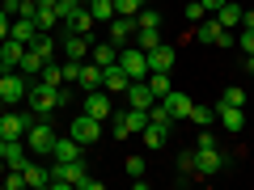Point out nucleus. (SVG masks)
Segmentation results:
<instances>
[{"label":"nucleus","instance_id":"f3484780","mask_svg":"<svg viewBox=\"0 0 254 190\" xmlns=\"http://www.w3.org/2000/svg\"><path fill=\"white\" fill-rule=\"evenodd\" d=\"M123 97H127V106H136V110H153V101H157L153 89H148V81H131Z\"/></svg>","mask_w":254,"mask_h":190},{"label":"nucleus","instance_id":"dca6fc26","mask_svg":"<svg viewBox=\"0 0 254 190\" xmlns=\"http://www.w3.org/2000/svg\"><path fill=\"white\" fill-rule=\"evenodd\" d=\"M21 55H26V43H17V38H4V43H0V72H17Z\"/></svg>","mask_w":254,"mask_h":190},{"label":"nucleus","instance_id":"6e6552de","mask_svg":"<svg viewBox=\"0 0 254 190\" xmlns=\"http://www.w3.org/2000/svg\"><path fill=\"white\" fill-rule=\"evenodd\" d=\"M89 47H93V38L89 34H72V30H64L60 26V51H64V59H89Z\"/></svg>","mask_w":254,"mask_h":190},{"label":"nucleus","instance_id":"603ef678","mask_svg":"<svg viewBox=\"0 0 254 190\" xmlns=\"http://www.w3.org/2000/svg\"><path fill=\"white\" fill-rule=\"evenodd\" d=\"M199 4H203V9H208V13H216L220 4H225V0H199Z\"/></svg>","mask_w":254,"mask_h":190},{"label":"nucleus","instance_id":"4d7b16f0","mask_svg":"<svg viewBox=\"0 0 254 190\" xmlns=\"http://www.w3.org/2000/svg\"><path fill=\"white\" fill-rule=\"evenodd\" d=\"M140 4H148V0H140Z\"/></svg>","mask_w":254,"mask_h":190},{"label":"nucleus","instance_id":"7ed1b4c3","mask_svg":"<svg viewBox=\"0 0 254 190\" xmlns=\"http://www.w3.org/2000/svg\"><path fill=\"white\" fill-rule=\"evenodd\" d=\"M144 127H148V110H136V106L115 110V140H131V136H140Z\"/></svg>","mask_w":254,"mask_h":190},{"label":"nucleus","instance_id":"5fc2aeb1","mask_svg":"<svg viewBox=\"0 0 254 190\" xmlns=\"http://www.w3.org/2000/svg\"><path fill=\"white\" fill-rule=\"evenodd\" d=\"M21 4H26V9H30V17H34V0H21Z\"/></svg>","mask_w":254,"mask_h":190},{"label":"nucleus","instance_id":"aec40b11","mask_svg":"<svg viewBox=\"0 0 254 190\" xmlns=\"http://www.w3.org/2000/svg\"><path fill=\"white\" fill-rule=\"evenodd\" d=\"M38 34H43V30L34 26V17H13V26H9V38H17V43H26V47L34 43Z\"/></svg>","mask_w":254,"mask_h":190},{"label":"nucleus","instance_id":"b1692460","mask_svg":"<svg viewBox=\"0 0 254 190\" xmlns=\"http://www.w3.org/2000/svg\"><path fill=\"white\" fill-rule=\"evenodd\" d=\"M89 59H93V63H102V68H110V63L119 59V47L110 43V38H106V43H93V47H89Z\"/></svg>","mask_w":254,"mask_h":190},{"label":"nucleus","instance_id":"423d86ee","mask_svg":"<svg viewBox=\"0 0 254 190\" xmlns=\"http://www.w3.org/2000/svg\"><path fill=\"white\" fill-rule=\"evenodd\" d=\"M68 136H72L76 144H85V148L98 144V140H102V118H93V114H85V110H81V114L68 123Z\"/></svg>","mask_w":254,"mask_h":190},{"label":"nucleus","instance_id":"6e6d98bb","mask_svg":"<svg viewBox=\"0 0 254 190\" xmlns=\"http://www.w3.org/2000/svg\"><path fill=\"white\" fill-rule=\"evenodd\" d=\"M4 110H9V101H4V97H0V114H4Z\"/></svg>","mask_w":254,"mask_h":190},{"label":"nucleus","instance_id":"f257e3e1","mask_svg":"<svg viewBox=\"0 0 254 190\" xmlns=\"http://www.w3.org/2000/svg\"><path fill=\"white\" fill-rule=\"evenodd\" d=\"M26 106L34 118H51L55 110H64V93L60 85H47V81H30L26 85Z\"/></svg>","mask_w":254,"mask_h":190},{"label":"nucleus","instance_id":"bb28decb","mask_svg":"<svg viewBox=\"0 0 254 190\" xmlns=\"http://www.w3.org/2000/svg\"><path fill=\"white\" fill-rule=\"evenodd\" d=\"M26 186H34V190L51 186V169H43V165H34V161H30V165H26Z\"/></svg>","mask_w":254,"mask_h":190},{"label":"nucleus","instance_id":"6ab92c4d","mask_svg":"<svg viewBox=\"0 0 254 190\" xmlns=\"http://www.w3.org/2000/svg\"><path fill=\"white\" fill-rule=\"evenodd\" d=\"M30 148H26V140H4V165H9V169H26L30 165Z\"/></svg>","mask_w":254,"mask_h":190},{"label":"nucleus","instance_id":"39448f33","mask_svg":"<svg viewBox=\"0 0 254 190\" xmlns=\"http://www.w3.org/2000/svg\"><path fill=\"white\" fill-rule=\"evenodd\" d=\"M119 68H123L131 81H148V59H144V51H140L136 43H123V47H119Z\"/></svg>","mask_w":254,"mask_h":190},{"label":"nucleus","instance_id":"4be33fe9","mask_svg":"<svg viewBox=\"0 0 254 190\" xmlns=\"http://www.w3.org/2000/svg\"><path fill=\"white\" fill-rule=\"evenodd\" d=\"M127 85H131V76H127L123 68H119V59H115V63L106 68V81H102V89H106V93H127Z\"/></svg>","mask_w":254,"mask_h":190},{"label":"nucleus","instance_id":"a878e982","mask_svg":"<svg viewBox=\"0 0 254 190\" xmlns=\"http://www.w3.org/2000/svg\"><path fill=\"white\" fill-rule=\"evenodd\" d=\"M212 17H216V21H220L225 30H237V26H242V9H237V4H229V0L220 4L216 13H212Z\"/></svg>","mask_w":254,"mask_h":190},{"label":"nucleus","instance_id":"13d9d810","mask_svg":"<svg viewBox=\"0 0 254 190\" xmlns=\"http://www.w3.org/2000/svg\"><path fill=\"white\" fill-rule=\"evenodd\" d=\"M187 4H190V0H187Z\"/></svg>","mask_w":254,"mask_h":190},{"label":"nucleus","instance_id":"72a5a7b5","mask_svg":"<svg viewBox=\"0 0 254 190\" xmlns=\"http://www.w3.org/2000/svg\"><path fill=\"white\" fill-rule=\"evenodd\" d=\"M148 89H153V97L161 101L165 93H170V72H148Z\"/></svg>","mask_w":254,"mask_h":190},{"label":"nucleus","instance_id":"a211bd4d","mask_svg":"<svg viewBox=\"0 0 254 190\" xmlns=\"http://www.w3.org/2000/svg\"><path fill=\"white\" fill-rule=\"evenodd\" d=\"M102 81H106V68H102V63H93V59H85V63H81V76H76V85L89 93V89H102Z\"/></svg>","mask_w":254,"mask_h":190},{"label":"nucleus","instance_id":"ddd939ff","mask_svg":"<svg viewBox=\"0 0 254 190\" xmlns=\"http://www.w3.org/2000/svg\"><path fill=\"white\" fill-rule=\"evenodd\" d=\"M85 114H93V118H102V123H106V118L115 114L110 93H106V89H89V93H85Z\"/></svg>","mask_w":254,"mask_h":190},{"label":"nucleus","instance_id":"cd10ccee","mask_svg":"<svg viewBox=\"0 0 254 190\" xmlns=\"http://www.w3.org/2000/svg\"><path fill=\"white\" fill-rule=\"evenodd\" d=\"M34 26L43 30V34H55V26H60L55 9H43V4H34Z\"/></svg>","mask_w":254,"mask_h":190},{"label":"nucleus","instance_id":"4c0bfd02","mask_svg":"<svg viewBox=\"0 0 254 190\" xmlns=\"http://www.w3.org/2000/svg\"><path fill=\"white\" fill-rule=\"evenodd\" d=\"M0 186H9V190H21V186H26V169H4Z\"/></svg>","mask_w":254,"mask_h":190},{"label":"nucleus","instance_id":"49530a36","mask_svg":"<svg viewBox=\"0 0 254 190\" xmlns=\"http://www.w3.org/2000/svg\"><path fill=\"white\" fill-rule=\"evenodd\" d=\"M178 173H182V178L195 173V152H182V156H178Z\"/></svg>","mask_w":254,"mask_h":190},{"label":"nucleus","instance_id":"c85d7f7f","mask_svg":"<svg viewBox=\"0 0 254 190\" xmlns=\"http://www.w3.org/2000/svg\"><path fill=\"white\" fill-rule=\"evenodd\" d=\"M140 140H144V148H153V152H161V144H165L170 136H165L161 127H153V123H148L144 131H140Z\"/></svg>","mask_w":254,"mask_h":190},{"label":"nucleus","instance_id":"3c124183","mask_svg":"<svg viewBox=\"0 0 254 190\" xmlns=\"http://www.w3.org/2000/svg\"><path fill=\"white\" fill-rule=\"evenodd\" d=\"M242 26H246V30H254V9H242Z\"/></svg>","mask_w":254,"mask_h":190},{"label":"nucleus","instance_id":"8fccbe9b","mask_svg":"<svg viewBox=\"0 0 254 190\" xmlns=\"http://www.w3.org/2000/svg\"><path fill=\"white\" fill-rule=\"evenodd\" d=\"M9 26H13V21L4 17V13H0V43H4V38H9Z\"/></svg>","mask_w":254,"mask_h":190},{"label":"nucleus","instance_id":"e433bc0d","mask_svg":"<svg viewBox=\"0 0 254 190\" xmlns=\"http://www.w3.org/2000/svg\"><path fill=\"white\" fill-rule=\"evenodd\" d=\"M76 76H81V59H60V81L76 85Z\"/></svg>","mask_w":254,"mask_h":190},{"label":"nucleus","instance_id":"a18cd8bd","mask_svg":"<svg viewBox=\"0 0 254 190\" xmlns=\"http://www.w3.org/2000/svg\"><path fill=\"white\" fill-rule=\"evenodd\" d=\"M233 47H242L246 55H254V30H246V26H242V34H237V43H233Z\"/></svg>","mask_w":254,"mask_h":190},{"label":"nucleus","instance_id":"79ce46f5","mask_svg":"<svg viewBox=\"0 0 254 190\" xmlns=\"http://www.w3.org/2000/svg\"><path fill=\"white\" fill-rule=\"evenodd\" d=\"M140 9H144L140 0H115V13H123V17H136Z\"/></svg>","mask_w":254,"mask_h":190},{"label":"nucleus","instance_id":"c756f323","mask_svg":"<svg viewBox=\"0 0 254 190\" xmlns=\"http://www.w3.org/2000/svg\"><path fill=\"white\" fill-rule=\"evenodd\" d=\"M55 43H60V38H55V34H38V38H34V43H30V47H34V51L43 55L47 63H51V59H55Z\"/></svg>","mask_w":254,"mask_h":190},{"label":"nucleus","instance_id":"f03ea898","mask_svg":"<svg viewBox=\"0 0 254 190\" xmlns=\"http://www.w3.org/2000/svg\"><path fill=\"white\" fill-rule=\"evenodd\" d=\"M55 127H51V118H34L30 123V131H26V148L30 152H38V156H51L55 152Z\"/></svg>","mask_w":254,"mask_h":190},{"label":"nucleus","instance_id":"393cba45","mask_svg":"<svg viewBox=\"0 0 254 190\" xmlns=\"http://www.w3.org/2000/svg\"><path fill=\"white\" fill-rule=\"evenodd\" d=\"M43 68H47V59L34 51V47H26V55H21V63H17V72H21V76H38Z\"/></svg>","mask_w":254,"mask_h":190},{"label":"nucleus","instance_id":"ea45409f","mask_svg":"<svg viewBox=\"0 0 254 190\" xmlns=\"http://www.w3.org/2000/svg\"><path fill=\"white\" fill-rule=\"evenodd\" d=\"M220 101H229V106H246V89H242V85H229Z\"/></svg>","mask_w":254,"mask_h":190},{"label":"nucleus","instance_id":"4468645a","mask_svg":"<svg viewBox=\"0 0 254 190\" xmlns=\"http://www.w3.org/2000/svg\"><path fill=\"white\" fill-rule=\"evenodd\" d=\"M216 123L225 127L229 136H237L246 127V114H242V106H229V101H216Z\"/></svg>","mask_w":254,"mask_h":190},{"label":"nucleus","instance_id":"5701e85b","mask_svg":"<svg viewBox=\"0 0 254 190\" xmlns=\"http://www.w3.org/2000/svg\"><path fill=\"white\" fill-rule=\"evenodd\" d=\"M60 26H64V30H72V34H89V30L98 26V21H93V13H89V9L81 4V9H76V13H72L68 21H60Z\"/></svg>","mask_w":254,"mask_h":190},{"label":"nucleus","instance_id":"2f4dec72","mask_svg":"<svg viewBox=\"0 0 254 190\" xmlns=\"http://www.w3.org/2000/svg\"><path fill=\"white\" fill-rule=\"evenodd\" d=\"M190 123L195 127H212L216 123V106H190Z\"/></svg>","mask_w":254,"mask_h":190},{"label":"nucleus","instance_id":"09e8293b","mask_svg":"<svg viewBox=\"0 0 254 190\" xmlns=\"http://www.w3.org/2000/svg\"><path fill=\"white\" fill-rule=\"evenodd\" d=\"M76 190H102V182H98V178H89V173H85V178L76 182Z\"/></svg>","mask_w":254,"mask_h":190},{"label":"nucleus","instance_id":"37998d69","mask_svg":"<svg viewBox=\"0 0 254 190\" xmlns=\"http://www.w3.org/2000/svg\"><path fill=\"white\" fill-rule=\"evenodd\" d=\"M203 17H212V13L203 9L199 0H190V4H187V21H190V26H195V21H203Z\"/></svg>","mask_w":254,"mask_h":190},{"label":"nucleus","instance_id":"a19ab883","mask_svg":"<svg viewBox=\"0 0 254 190\" xmlns=\"http://www.w3.org/2000/svg\"><path fill=\"white\" fill-rule=\"evenodd\" d=\"M76 9H81V0H60V4H55V17H60V21H68Z\"/></svg>","mask_w":254,"mask_h":190},{"label":"nucleus","instance_id":"f8f14e48","mask_svg":"<svg viewBox=\"0 0 254 190\" xmlns=\"http://www.w3.org/2000/svg\"><path fill=\"white\" fill-rule=\"evenodd\" d=\"M106 34H110V43H115V47L131 43V38H136V17H123V13H115V17L106 21Z\"/></svg>","mask_w":254,"mask_h":190},{"label":"nucleus","instance_id":"473e14b6","mask_svg":"<svg viewBox=\"0 0 254 190\" xmlns=\"http://www.w3.org/2000/svg\"><path fill=\"white\" fill-rule=\"evenodd\" d=\"M148 123H153V127H161L165 136H170V131H174V118H170V114H165V110H161V101H153V110H148Z\"/></svg>","mask_w":254,"mask_h":190},{"label":"nucleus","instance_id":"412c9836","mask_svg":"<svg viewBox=\"0 0 254 190\" xmlns=\"http://www.w3.org/2000/svg\"><path fill=\"white\" fill-rule=\"evenodd\" d=\"M51 156H55V161H81V156H85V144H76L72 136H60Z\"/></svg>","mask_w":254,"mask_h":190},{"label":"nucleus","instance_id":"0eeeda50","mask_svg":"<svg viewBox=\"0 0 254 190\" xmlns=\"http://www.w3.org/2000/svg\"><path fill=\"white\" fill-rule=\"evenodd\" d=\"M30 123H34L30 106L26 110H4V114H0V136H4V140H26Z\"/></svg>","mask_w":254,"mask_h":190},{"label":"nucleus","instance_id":"f704fd0d","mask_svg":"<svg viewBox=\"0 0 254 190\" xmlns=\"http://www.w3.org/2000/svg\"><path fill=\"white\" fill-rule=\"evenodd\" d=\"M136 30H161V13L157 9H140L136 13Z\"/></svg>","mask_w":254,"mask_h":190},{"label":"nucleus","instance_id":"20e7f679","mask_svg":"<svg viewBox=\"0 0 254 190\" xmlns=\"http://www.w3.org/2000/svg\"><path fill=\"white\" fill-rule=\"evenodd\" d=\"M195 43H208V47H233L237 38H233V30H225L216 17H203V21H195Z\"/></svg>","mask_w":254,"mask_h":190},{"label":"nucleus","instance_id":"9b49d317","mask_svg":"<svg viewBox=\"0 0 254 190\" xmlns=\"http://www.w3.org/2000/svg\"><path fill=\"white\" fill-rule=\"evenodd\" d=\"M148 59V72H174V63H178V51H174L170 43H157L153 51H144Z\"/></svg>","mask_w":254,"mask_h":190},{"label":"nucleus","instance_id":"9d476101","mask_svg":"<svg viewBox=\"0 0 254 190\" xmlns=\"http://www.w3.org/2000/svg\"><path fill=\"white\" fill-rule=\"evenodd\" d=\"M26 76L21 72H0V97L9 101V106H21V101H26Z\"/></svg>","mask_w":254,"mask_h":190},{"label":"nucleus","instance_id":"2eb2a0df","mask_svg":"<svg viewBox=\"0 0 254 190\" xmlns=\"http://www.w3.org/2000/svg\"><path fill=\"white\" fill-rule=\"evenodd\" d=\"M190 106H195V101H190L187 97V93H165V97H161V110H165V114H170L174 118V123H182V118H190Z\"/></svg>","mask_w":254,"mask_h":190},{"label":"nucleus","instance_id":"c03bdc74","mask_svg":"<svg viewBox=\"0 0 254 190\" xmlns=\"http://www.w3.org/2000/svg\"><path fill=\"white\" fill-rule=\"evenodd\" d=\"M127 178H144V156H127Z\"/></svg>","mask_w":254,"mask_h":190},{"label":"nucleus","instance_id":"864d4df0","mask_svg":"<svg viewBox=\"0 0 254 190\" xmlns=\"http://www.w3.org/2000/svg\"><path fill=\"white\" fill-rule=\"evenodd\" d=\"M246 72H250V76H254V55H246Z\"/></svg>","mask_w":254,"mask_h":190},{"label":"nucleus","instance_id":"1a4fd4ad","mask_svg":"<svg viewBox=\"0 0 254 190\" xmlns=\"http://www.w3.org/2000/svg\"><path fill=\"white\" fill-rule=\"evenodd\" d=\"M229 156L220 152V148H195V173L199 178H216V173H225Z\"/></svg>","mask_w":254,"mask_h":190},{"label":"nucleus","instance_id":"7c9ffc66","mask_svg":"<svg viewBox=\"0 0 254 190\" xmlns=\"http://www.w3.org/2000/svg\"><path fill=\"white\" fill-rule=\"evenodd\" d=\"M85 9L93 13V21H110V17H115V0H89Z\"/></svg>","mask_w":254,"mask_h":190},{"label":"nucleus","instance_id":"de8ad7c7","mask_svg":"<svg viewBox=\"0 0 254 190\" xmlns=\"http://www.w3.org/2000/svg\"><path fill=\"white\" fill-rule=\"evenodd\" d=\"M195 148H220V140L212 136L208 127H203V131H199V140H195Z\"/></svg>","mask_w":254,"mask_h":190},{"label":"nucleus","instance_id":"58836bf2","mask_svg":"<svg viewBox=\"0 0 254 190\" xmlns=\"http://www.w3.org/2000/svg\"><path fill=\"white\" fill-rule=\"evenodd\" d=\"M38 81H47V85H64V81H60V59H51V63H47L43 72H38Z\"/></svg>","mask_w":254,"mask_h":190},{"label":"nucleus","instance_id":"c9c22d12","mask_svg":"<svg viewBox=\"0 0 254 190\" xmlns=\"http://www.w3.org/2000/svg\"><path fill=\"white\" fill-rule=\"evenodd\" d=\"M131 43H136L140 51H153V47L161 43V30H136V38H131Z\"/></svg>","mask_w":254,"mask_h":190}]
</instances>
